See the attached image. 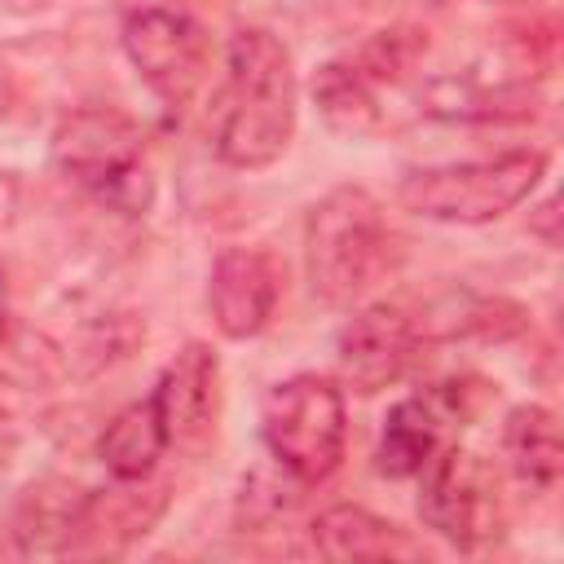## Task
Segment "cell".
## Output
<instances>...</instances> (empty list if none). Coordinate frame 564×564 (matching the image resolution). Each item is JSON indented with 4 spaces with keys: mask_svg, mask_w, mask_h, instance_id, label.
<instances>
[{
    "mask_svg": "<svg viewBox=\"0 0 564 564\" xmlns=\"http://www.w3.org/2000/svg\"><path fill=\"white\" fill-rule=\"evenodd\" d=\"M304 269L313 295L326 304H352L397 269V238L375 194L339 185L308 212Z\"/></svg>",
    "mask_w": 564,
    "mask_h": 564,
    "instance_id": "2",
    "label": "cell"
},
{
    "mask_svg": "<svg viewBox=\"0 0 564 564\" xmlns=\"http://www.w3.org/2000/svg\"><path fill=\"white\" fill-rule=\"evenodd\" d=\"M154 405L167 427V445H198L220 414V361L207 344H185L154 383Z\"/></svg>",
    "mask_w": 564,
    "mask_h": 564,
    "instance_id": "10",
    "label": "cell"
},
{
    "mask_svg": "<svg viewBox=\"0 0 564 564\" xmlns=\"http://www.w3.org/2000/svg\"><path fill=\"white\" fill-rule=\"evenodd\" d=\"M313 551L322 560H419L423 546L392 520L339 502L313 520Z\"/></svg>",
    "mask_w": 564,
    "mask_h": 564,
    "instance_id": "12",
    "label": "cell"
},
{
    "mask_svg": "<svg viewBox=\"0 0 564 564\" xmlns=\"http://www.w3.org/2000/svg\"><path fill=\"white\" fill-rule=\"evenodd\" d=\"M163 449H167V427H163V414H159L154 397L123 405L106 423L101 445H97V454L110 467V476L115 480H128V485H141L159 467Z\"/></svg>",
    "mask_w": 564,
    "mask_h": 564,
    "instance_id": "13",
    "label": "cell"
},
{
    "mask_svg": "<svg viewBox=\"0 0 564 564\" xmlns=\"http://www.w3.org/2000/svg\"><path fill=\"white\" fill-rule=\"evenodd\" d=\"M57 167L93 198L123 216H141L154 203V176L145 163L141 128L119 110H75L53 132Z\"/></svg>",
    "mask_w": 564,
    "mask_h": 564,
    "instance_id": "3",
    "label": "cell"
},
{
    "mask_svg": "<svg viewBox=\"0 0 564 564\" xmlns=\"http://www.w3.org/2000/svg\"><path fill=\"white\" fill-rule=\"evenodd\" d=\"M260 432L278 467H286L300 485H322L344 463L348 445L344 392L322 375L282 379L264 397Z\"/></svg>",
    "mask_w": 564,
    "mask_h": 564,
    "instance_id": "5",
    "label": "cell"
},
{
    "mask_svg": "<svg viewBox=\"0 0 564 564\" xmlns=\"http://www.w3.org/2000/svg\"><path fill=\"white\" fill-rule=\"evenodd\" d=\"M494 4H520V0H494Z\"/></svg>",
    "mask_w": 564,
    "mask_h": 564,
    "instance_id": "16",
    "label": "cell"
},
{
    "mask_svg": "<svg viewBox=\"0 0 564 564\" xmlns=\"http://www.w3.org/2000/svg\"><path fill=\"white\" fill-rule=\"evenodd\" d=\"M282 295V269L260 247H229L216 256L207 278L212 322L225 339H251L269 326Z\"/></svg>",
    "mask_w": 564,
    "mask_h": 564,
    "instance_id": "9",
    "label": "cell"
},
{
    "mask_svg": "<svg viewBox=\"0 0 564 564\" xmlns=\"http://www.w3.org/2000/svg\"><path fill=\"white\" fill-rule=\"evenodd\" d=\"M300 115V84L291 53L260 26L234 31L225 48V84L216 93L212 141L229 167L256 172L286 154Z\"/></svg>",
    "mask_w": 564,
    "mask_h": 564,
    "instance_id": "1",
    "label": "cell"
},
{
    "mask_svg": "<svg viewBox=\"0 0 564 564\" xmlns=\"http://www.w3.org/2000/svg\"><path fill=\"white\" fill-rule=\"evenodd\" d=\"M454 419H463V410H458V397L449 392H423V397L397 401L388 410V423L375 449L379 476H392V480L419 476L423 463L445 445V427Z\"/></svg>",
    "mask_w": 564,
    "mask_h": 564,
    "instance_id": "11",
    "label": "cell"
},
{
    "mask_svg": "<svg viewBox=\"0 0 564 564\" xmlns=\"http://www.w3.org/2000/svg\"><path fill=\"white\" fill-rule=\"evenodd\" d=\"M546 172L542 150H507L498 159L476 163H441L414 167L401 176V203L414 216L445 220V225H485L520 207Z\"/></svg>",
    "mask_w": 564,
    "mask_h": 564,
    "instance_id": "4",
    "label": "cell"
},
{
    "mask_svg": "<svg viewBox=\"0 0 564 564\" xmlns=\"http://www.w3.org/2000/svg\"><path fill=\"white\" fill-rule=\"evenodd\" d=\"M419 348H423V330L405 308L370 304L339 330V348H335L339 383L361 397H375L414 366Z\"/></svg>",
    "mask_w": 564,
    "mask_h": 564,
    "instance_id": "8",
    "label": "cell"
},
{
    "mask_svg": "<svg viewBox=\"0 0 564 564\" xmlns=\"http://www.w3.org/2000/svg\"><path fill=\"white\" fill-rule=\"evenodd\" d=\"M419 480H423L419 485V516L445 542L476 551L502 533L498 476L480 454H471L463 445H441L423 463Z\"/></svg>",
    "mask_w": 564,
    "mask_h": 564,
    "instance_id": "6",
    "label": "cell"
},
{
    "mask_svg": "<svg viewBox=\"0 0 564 564\" xmlns=\"http://www.w3.org/2000/svg\"><path fill=\"white\" fill-rule=\"evenodd\" d=\"M313 97L322 119L344 137H370L383 128V106L375 79L357 62H326L313 75Z\"/></svg>",
    "mask_w": 564,
    "mask_h": 564,
    "instance_id": "15",
    "label": "cell"
},
{
    "mask_svg": "<svg viewBox=\"0 0 564 564\" xmlns=\"http://www.w3.org/2000/svg\"><path fill=\"white\" fill-rule=\"evenodd\" d=\"M502 454L524 485L555 489L564 471V441H560L555 414L546 405H516L502 423Z\"/></svg>",
    "mask_w": 564,
    "mask_h": 564,
    "instance_id": "14",
    "label": "cell"
},
{
    "mask_svg": "<svg viewBox=\"0 0 564 564\" xmlns=\"http://www.w3.org/2000/svg\"><path fill=\"white\" fill-rule=\"evenodd\" d=\"M119 40L132 70L167 110H185L194 101L207 79V35L189 13L163 4L132 9Z\"/></svg>",
    "mask_w": 564,
    "mask_h": 564,
    "instance_id": "7",
    "label": "cell"
}]
</instances>
